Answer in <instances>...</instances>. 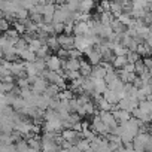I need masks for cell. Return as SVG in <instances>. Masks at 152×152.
<instances>
[{
	"label": "cell",
	"instance_id": "f35d334b",
	"mask_svg": "<svg viewBox=\"0 0 152 152\" xmlns=\"http://www.w3.org/2000/svg\"><path fill=\"white\" fill-rule=\"evenodd\" d=\"M55 2V5H63V3H66V0H54Z\"/></svg>",
	"mask_w": 152,
	"mask_h": 152
},
{
	"label": "cell",
	"instance_id": "603a6c76",
	"mask_svg": "<svg viewBox=\"0 0 152 152\" xmlns=\"http://www.w3.org/2000/svg\"><path fill=\"white\" fill-rule=\"evenodd\" d=\"M82 107H84V110H85V115H94V113H99V112L96 110V106H94L93 100H90V102L84 103V104H82Z\"/></svg>",
	"mask_w": 152,
	"mask_h": 152
},
{
	"label": "cell",
	"instance_id": "8d00e7d4",
	"mask_svg": "<svg viewBox=\"0 0 152 152\" xmlns=\"http://www.w3.org/2000/svg\"><path fill=\"white\" fill-rule=\"evenodd\" d=\"M55 52H57V55H58L61 60H64V58L69 57V52H67V49H64V48H58Z\"/></svg>",
	"mask_w": 152,
	"mask_h": 152
},
{
	"label": "cell",
	"instance_id": "d6a6232c",
	"mask_svg": "<svg viewBox=\"0 0 152 152\" xmlns=\"http://www.w3.org/2000/svg\"><path fill=\"white\" fill-rule=\"evenodd\" d=\"M14 26H15V30H17L20 34L26 33V26H24V23H23V21H21V23H17V21H14Z\"/></svg>",
	"mask_w": 152,
	"mask_h": 152
},
{
	"label": "cell",
	"instance_id": "484cf974",
	"mask_svg": "<svg viewBox=\"0 0 152 152\" xmlns=\"http://www.w3.org/2000/svg\"><path fill=\"white\" fill-rule=\"evenodd\" d=\"M146 70V67H145V64H143V61H142V58H139L137 61H134V73L139 76L142 72H145Z\"/></svg>",
	"mask_w": 152,
	"mask_h": 152
},
{
	"label": "cell",
	"instance_id": "9c48e42d",
	"mask_svg": "<svg viewBox=\"0 0 152 152\" xmlns=\"http://www.w3.org/2000/svg\"><path fill=\"white\" fill-rule=\"evenodd\" d=\"M61 137L64 140L70 142V143H76V140L81 137V134H79V131H75L73 128H69V130H63L61 131Z\"/></svg>",
	"mask_w": 152,
	"mask_h": 152
},
{
	"label": "cell",
	"instance_id": "7a4b0ae2",
	"mask_svg": "<svg viewBox=\"0 0 152 152\" xmlns=\"http://www.w3.org/2000/svg\"><path fill=\"white\" fill-rule=\"evenodd\" d=\"M64 127H63V121H61V118L58 116V113L55 115V116H52V118H49V119H45V131H54V133H57V131H61Z\"/></svg>",
	"mask_w": 152,
	"mask_h": 152
},
{
	"label": "cell",
	"instance_id": "1f68e13d",
	"mask_svg": "<svg viewBox=\"0 0 152 152\" xmlns=\"http://www.w3.org/2000/svg\"><path fill=\"white\" fill-rule=\"evenodd\" d=\"M67 52H69V57H70V58H79V57L82 55V52L78 51L76 48H70V49H67Z\"/></svg>",
	"mask_w": 152,
	"mask_h": 152
},
{
	"label": "cell",
	"instance_id": "ffe728a7",
	"mask_svg": "<svg viewBox=\"0 0 152 152\" xmlns=\"http://www.w3.org/2000/svg\"><path fill=\"white\" fill-rule=\"evenodd\" d=\"M27 143H28V148L33 149V151H39L40 149V140H39V137L36 134H33V137H30L27 140Z\"/></svg>",
	"mask_w": 152,
	"mask_h": 152
},
{
	"label": "cell",
	"instance_id": "f1b7e54d",
	"mask_svg": "<svg viewBox=\"0 0 152 152\" xmlns=\"http://www.w3.org/2000/svg\"><path fill=\"white\" fill-rule=\"evenodd\" d=\"M51 24H52V31H54V34L63 33V30H64V23H54V21H51Z\"/></svg>",
	"mask_w": 152,
	"mask_h": 152
},
{
	"label": "cell",
	"instance_id": "7402d4cb",
	"mask_svg": "<svg viewBox=\"0 0 152 152\" xmlns=\"http://www.w3.org/2000/svg\"><path fill=\"white\" fill-rule=\"evenodd\" d=\"M42 45H43V43H42V42H40L37 37H33L31 40H28V43H27V48H28L30 51L36 52V51H37V49H39Z\"/></svg>",
	"mask_w": 152,
	"mask_h": 152
},
{
	"label": "cell",
	"instance_id": "4fadbf2b",
	"mask_svg": "<svg viewBox=\"0 0 152 152\" xmlns=\"http://www.w3.org/2000/svg\"><path fill=\"white\" fill-rule=\"evenodd\" d=\"M91 69H93V66L88 61H84V60L79 58V73H81V76H90Z\"/></svg>",
	"mask_w": 152,
	"mask_h": 152
},
{
	"label": "cell",
	"instance_id": "4dcf8cb0",
	"mask_svg": "<svg viewBox=\"0 0 152 152\" xmlns=\"http://www.w3.org/2000/svg\"><path fill=\"white\" fill-rule=\"evenodd\" d=\"M76 146H78V149L81 151V149H91L90 148V142L87 140V139H82V140H76Z\"/></svg>",
	"mask_w": 152,
	"mask_h": 152
},
{
	"label": "cell",
	"instance_id": "e0dca14e",
	"mask_svg": "<svg viewBox=\"0 0 152 152\" xmlns=\"http://www.w3.org/2000/svg\"><path fill=\"white\" fill-rule=\"evenodd\" d=\"M58 91H60L58 85H57V84H51V85H48V87L45 88L43 94L48 96V97H55V96L58 94Z\"/></svg>",
	"mask_w": 152,
	"mask_h": 152
},
{
	"label": "cell",
	"instance_id": "d590c367",
	"mask_svg": "<svg viewBox=\"0 0 152 152\" xmlns=\"http://www.w3.org/2000/svg\"><path fill=\"white\" fill-rule=\"evenodd\" d=\"M18 87H20V88H27V87H30L28 79H27V78H21V76H20V79H18Z\"/></svg>",
	"mask_w": 152,
	"mask_h": 152
},
{
	"label": "cell",
	"instance_id": "cb8c5ba5",
	"mask_svg": "<svg viewBox=\"0 0 152 152\" xmlns=\"http://www.w3.org/2000/svg\"><path fill=\"white\" fill-rule=\"evenodd\" d=\"M113 18H115V17L110 14V11H103L102 15H100V23H102V24H109Z\"/></svg>",
	"mask_w": 152,
	"mask_h": 152
},
{
	"label": "cell",
	"instance_id": "44dd1931",
	"mask_svg": "<svg viewBox=\"0 0 152 152\" xmlns=\"http://www.w3.org/2000/svg\"><path fill=\"white\" fill-rule=\"evenodd\" d=\"M94 6V0H81L79 3V12H88Z\"/></svg>",
	"mask_w": 152,
	"mask_h": 152
},
{
	"label": "cell",
	"instance_id": "6da1fadb",
	"mask_svg": "<svg viewBox=\"0 0 152 152\" xmlns=\"http://www.w3.org/2000/svg\"><path fill=\"white\" fill-rule=\"evenodd\" d=\"M45 66L49 69V70H54V72H58L61 75L63 72V60L55 54V55H49L45 58Z\"/></svg>",
	"mask_w": 152,
	"mask_h": 152
},
{
	"label": "cell",
	"instance_id": "4316f807",
	"mask_svg": "<svg viewBox=\"0 0 152 152\" xmlns=\"http://www.w3.org/2000/svg\"><path fill=\"white\" fill-rule=\"evenodd\" d=\"M15 151H30L27 140H15Z\"/></svg>",
	"mask_w": 152,
	"mask_h": 152
},
{
	"label": "cell",
	"instance_id": "5b68a950",
	"mask_svg": "<svg viewBox=\"0 0 152 152\" xmlns=\"http://www.w3.org/2000/svg\"><path fill=\"white\" fill-rule=\"evenodd\" d=\"M84 54H87V57H88V63L91 64V66H96V64H100V61L103 60L102 58V54L97 51V49H94L93 46H90Z\"/></svg>",
	"mask_w": 152,
	"mask_h": 152
},
{
	"label": "cell",
	"instance_id": "8992f818",
	"mask_svg": "<svg viewBox=\"0 0 152 152\" xmlns=\"http://www.w3.org/2000/svg\"><path fill=\"white\" fill-rule=\"evenodd\" d=\"M31 84H33L31 91H33L34 94H42V93L45 91V88L48 87V81H46L45 78H42V76H37V78H36Z\"/></svg>",
	"mask_w": 152,
	"mask_h": 152
},
{
	"label": "cell",
	"instance_id": "ba28073f",
	"mask_svg": "<svg viewBox=\"0 0 152 152\" xmlns=\"http://www.w3.org/2000/svg\"><path fill=\"white\" fill-rule=\"evenodd\" d=\"M112 115H113V118L116 119V122H119V124L128 121L130 116H131V113H130L128 110H124V109H119V107L113 109V110H112Z\"/></svg>",
	"mask_w": 152,
	"mask_h": 152
},
{
	"label": "cell",
	"instance_id": "8fae6325",
	"mask_svg": "<svg viewBox=\"0 0 152 152\" xmlns=\"http://www.w3.org/2000/svg\"><path fill=\"white\" fill-rule=\"evenodd\" d=\"M102 96H103V99L104 100H107L110 104H116L118 103V96H116V93L113 91V90H110V88H106L103 93H102Z\"/></svg>",
	"mask_w": 152,
	"mask_h": 152
},
{
	"label": "cell",
	"instance_id": "2e32d148",
	"mask_svg": "<svg viewBox=\"0 0 152 152\" xmlns=\"http://www.w3.org/2000/svg\"><path fill=\"white\" fill-rule=\"evenodd\" d=\"M110 63L113 64L115 69H121L127 63V58H125V55H113V58H112Z\"/></svg>",
	"mask_w": 152,
	"mask_h": 152
},
{
	"label": "cell",
	"instance_id": "30bf717a",
	"mask_svg": "<svg viewBox=\"0 0 152 152\" xmlns=\"http://www.w3.org/2000/svg\"><path fill=\"white\" fill-rule=\"evenodd\" d=\"M11 75L12 76H17V78H20L21 75H24V63L21 61H12L11 63Z\"/></svg>",
	"mask_w": 152,
	"mask_h": 152
},
{
	"label": "cell",
	"instance_id": "f546056e",
	"mask_svg": "<svg viewBox=\"0 0 152 152\" xmlns=\"http://www.w3.org/2000/svg\"><path fill=\"white\" fill-rule=\"evenodd\" d=\"M73 24H75L73 20H67V21L64 23V30H63V33L72 34V33H73Z\"/></svg>",
	"mask_w": 152,
	"mask_h": 152
},
{
	"label": "cell",
	"instance_id": "9a60e30c",
	"mask_svg": "<svg viewBox=\"0 0 152 152\" xmlns=\"http://www.w3.org/2000/svg\"><path fill=\"white\" fill-rule=\"evenodd\" d=\"M18 55H20V57H21V60H24V61H34V60H36V52L30 51L28 48L23 49Z\"/></svg>",
	"mask_w": 152,
	"mask_h": 152
},
{
	"label": "cell",
	"instance_id": "74e56055",
	"mask_svg": "<svg viewBox=\"0 0 152 152\" xmlns=\"http://www.w3.org/2000/svg\"><path fill=\"white\" fill-rule=\"evenodd\" d=\"M142 61H143V64H145L146 69H151V66H152V60H151L149 57L145 55V58H142Z\"/></svg>",
	"mask_w": 152,
	"mask_h": 152
},
{
	"label": "cell",
	"instance_id": "d6986e66",
	"mask_svg": "<svg viewBox=\"0 0 152 152\" xmlns=\"http://www.w3.org/2000/svg\"><path fill=\"white\" fill-rule=\"evenodd\" d=\"M107 88V84L104 82V79H94V91L102 94L104 90Z\"/></svg>",
	"mask_w": 152,
	"mask_h": 152
},
{
	"label": "cell",
	"instance_id": "83f0119b",
	"mask_svg": "<svg viewBox=\"0 0 152 152\" xmlns=\"http://www.w3.org/2000/svg\"><path fill=\"white\" fill-rule=\"evenodd\" d=\"M28 17V9H26V8H18V11L15 12V18H18V20H26Z\"/></svg>",
	"mask_w": 152,
	"mask_h": 152
},
{
	"label": "cell",
	"instance_id": "52a82bcc",
	"mask_svg": "<svg viewBox=\"0 0 152 152\" xmlns=\"http://www.w3.org/2000/svg\"><path fill=\"white\" fill-rule=\"evenodd\" d=\"M57 40H58V45L61 46V48H64V49H70V48H73V37L70 36V34H66V33H60L58 36H57Z\"/></svg>",
	"mask_w": 152,
	"mask_h": 152
},
{
	"label": "cell",
	"instance_id": "7c38bea8",
	"mask_svg": "<svg viewBox=\"0 0 152 152\" xmlns=\"http://www.w3.org/2000/svg\"><path fill=\"white\" fill-rule=\"evenodd\" d=\"M137 107H139V109L142 110V113H145V115L152 113V103H151L149 99H143V100H140L139 104H137Z\"/></svg>",
	"mask_w": 152,
	"mask_h": 152
},
{
	"label": "cell",
	"instance_id": "ac0fdd59",
	"mask_svg": "<svg viewBox=\"0 0 152 152\" xmlns=\"http://www.w3.org/2000/svg\"><path fill=\"white\" fill-rule=\"evenodd\" d=\"M5 37H6L8 40H11L12 43H15V42L20 39V33H18L15 28H12V30H9V28H8V30L5 31Z\"/></svg>",
	"mask_w": 152,
	"mask_h": 152
},
{
	"label": "cell",
	"instance_id": "d4e9b609",
	"mask_svg": "<svg viewBox=\"0 0 152 152\" xmlns=\"http://www.w3.org/2000/svg\"><path fill=\"white\" fill-rule=\"evenodd\" d=\"M48 52H49V48H48L46 43H43V45L36 51V57H39V58H46V57H48Z\"/></svg>",
	"mask_w": 152,
	"mask_h": 152
},
{
	"label": "cell",
	"instance_id": "5bb4252c",
	"mask_svg": "<svg viewBox=\"0 0 152 152\" xmlns=\"http://www.w3.org/2000/svg\"><path fill=\"white\" fill-rule=\"evenodd\" d=\"M45 43H46V45H48V48H49V49H52V51H57V49L60 48L58 40H57V34H54V33L48 34V37H46Z\"/></svg>",
	"mask_w": 152,
	"mask_h": 152
},
{
	"label": "cell",
	"instance_id": "277c9868",
	"mask_svg": "<svg viewBox=\"0 0 152 152\" xmlns=\"http://www.w3.org/2000/svg\"><path fill=\"white\" fill-rule=\"evenodd\" d=\"M93 23H91V20L90 21H78V23H75L73 24V33H75V36H84V34H87V31L90 30V27H93Z\"/></svg>",
	"mask_w": 152,
	"mask_h": 152
},
{
	"label": "cell",
	"instance_id": "e575fe53",
	"mask_svg": "<svg viewBox=\"0 0 152 152\" xmlns=\"http://www.w3.org/2000/svg\"><path fill=\"white\" fill-rule=\"evenodd\" d=\"M110 9V0H102V3H100V12L103 11H109Z\"/></svg>",
	"mask_w": 152,
	"mask_h": 152
},
{
	"label": "cell",
	"instance_id": "3957f363",
	"mask_svg": "<svg viewBox=\"0 0 152 152\" xmlns=\"http://www.w3.org/2000/svg\"><path fill=\"white\" fill-rule=\"evenodd\" d=\"M91 128H93L97 134H100V136H104V134L109 131V125H106V124L100 119L99 115H96V116L93 118V121H91Z\"/></svg>",
	"mask_w": 152,
	"mask_h": 152
},
{
	"label": "cell",
	"instance_id": "836d02e7",
	"mask_svg": "<svg viewBox=\"0 0 152 152\" xmlns=\"http://www.w3.org/2000/svg\"><path fill=\"white\" fill-rule=\"evenodd\" d=\"M9 28V21L6 18H0V31H6Z\"/></svg>",
	"mask_w": 152,
	"mask_h": 152
}]
</instances>
